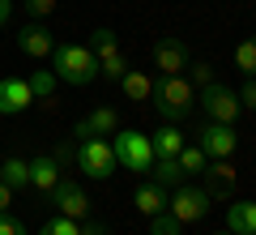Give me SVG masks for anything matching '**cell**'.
<instances>
[{"label": "cell", "mask_w": 256, "mask_h": 235, "mask_svg": "<svg viewBox=\"0 0 256 235\" xmlns=\"http://www.w3.org/2000/svg\"><path fill=\"white\" fill-rule=\"evenodd\" d=\"M52 60L56 82H68V86H90L98 77V56L90 52L86 43H56V52L47 56Z\"/></svg>", "instance_id": "1"}, {"label": "cell", "mask_w": 256, "mask_h": 235, "mask_svg": "<svg viewBox=\"0 0 256 235\" xmlns=\"http://www.w3.org/2000/svg\"><path fill=\"white\" fill-rule=\"evenodd\" d=\"M154 111L162 116V124H180V120L192 116V107H196V90H192L188 77H158L154 82Z\"/></svg>", "instance_id": "2"}, {"label": "cell", "mask_w": 256, "mask_h": 235, "mask_svg": "<svg viewBox=\"0 0 256 235\" xmlns=\"http://www.w3.org/2000/svg\"><path fill=\"white\" fill-rule=\"evenodd\" d=\"M111 150H116V163L124 171H150L154 163V145H150V133H137V128H116L111 137Z\"/></svg>", "instance_id": "3"}, {"label": "cell", "mask_w": 256, "mask_h": 235, "mask_svg": "<svg viewBox=\"0 0 256 235\" xmlns=\"http://www.w3.org/2000/svg\"><path fill=\"white\" fill-rule=\"evenodd\" d=\"M116 150H111V141H102V137H86V141H77V171L86 175V180H111V171H116Z\"/></svg>", "instance_id": "4"}, {"label": "cell", "mask_w": 256, "mask_h": 235, "mask_svg": "<svg viewBox=\"0 0 256 235\" xmlns=\"http://www.w3.org/2000/svg\"><path fill=\"white\" fill-rule=\"evenodd\" d=\"M196 107L205 111V120H218V124H235L239 120V94L222 82H210L205 90H196Z\"/></svg>", "instance_id": "5"}, {"label": "cell", "mask_w": 256, "mask_h": 235, "mask_svg": "<svg viewBox=\"0 0 256 235\" xmlns=\"http://www.w3.org/2000/svg\"><path fill=\"white\" fill-rule=\"evenodd\" d=\"M210 209H214V197L205 188H196V184H180V188L166 197V214H175L184 226H188V222H201Z\"/></svg>", "instance_id": "6"}, {"label": "cell", "mask_w": 256, "mask_h": 235, "mask_svg": "<svg viewBox=\"0 0 256 235\" xmlns=\"http://www.w3.org/2000/svg\"><path fill=\"white\" fill-rule=\"evenodd\" d=\"M188 64H192V52H188L184 39H175V35L154 39V69H158V77H180V73H188Z\"/></svg>", "instance_id": "7"}, {"label": "cell", "mask_w": 256, "mask_h": 235, "mask_svg": "<svg viewBox=\"0 0 256 235\" xmlns=\"http://www.w3.org/2000/svg\"><path fill=\"white\" fill-rule=\"evenodd\" d=\"M196 145L205 150V158H230L239 150V133L235 124H218V120H205L201 133H196Z\"/></svg>", "instance_id": "8"}, {"label": "cell", "mask_w": 256, "mask_h": 235, "mask_svg": "<svg viewBox=\"0 0 256 235\" xmlns=\"http://www.w3.org/2000/svg\"><path fill=\"white\" fill-rule=\"evenodd\" d=\"M52 205H56V214L77 218V222L90 214V197H86V188L77 180H68V175H60V184L52 188Z\"/></svg>", "instance_id": "9"}, {"label": "cell", "mask_w": 256, "mask_h": 235, "mask_svg": "<svg viewBox=\"0 0 256 235\" xmlns=\"http://www.w3.org/2000/svg\"><path fill=\"white\" fill-rule=\"evenodd\" d=\"M205 192H210L214 201H235V188H239V171L226 163V158H210V167H205Z\"/></svg>", "instance_id": "10"}, {"label": "cell", "mask_w": 256, "mask_h": 235, "mask_svg": "<svg viewBox=\"0 0 256 235\" xmlns=\"http://www.w3.org/2000/svg\"><path fill=\"white\" fill-rule=\"evenodd\" d=\"M18 52L30 56V60H47L56 52V35L47 30V22H30V26L18 30Z\"/></svg>", "instance_id": "11"}, {"label": "cell", "mask_w": 256, "mask_h": 235, "mask_svg": "<svg viewBox=\"0 0 256 235\" xmlns=\"http://www.w3.org/2000/svg\"><path fill=\"white\" fill-rule=\"evenodd\" d=\"M34 103L26 77H0V116H22Z\"/></svg>", "instance_id": "12"}, {"label": "cell", "mask_w": 256, "mask_h": 235, "mask_svg": "<svg viewBox=\"0 0 256 235\" xmlns=\"http://www.w3.org/2000/svg\"><path fill=\"white\" fill-rule=\"evenodd\" d=\"M116 128H120L116 107H94L86 120H77V128H73V141H86V137H111Z\"/></svg>", "instance_id": "13"}, {"label": "cell", "mask_w": 256, "mask_h": 235, "mask_svg": "<svg viewBox=\"0 0 256 235\" xmlns=\"http://www.w3.org/2000/svg\"><path fill=\"white\" fill-rule=\"evenodd\" d=\"M64 167L56 163V154H38V158H30V188H38L43 197H52V188L60 184Z\"/></svg>", "instance_id": "14"}, {"label": "cell", "mask_w": 256, "mask_h": 235, "mask_svg": "<svg viewBox=\"0 0 256 235\" xmlns=\"http://www.w3.org/2000/svg\"><path fill=\"white\" fill-rule=\"evenodd\" d=\"M226 231L235 235H256V201L248 197H235L226 205Z\"/></svg>", "instance_id": "15"}, {"label": "cell", "mask_w": 256, "mask_h": 235, "mask_svg": "<svg viewBox=\"0 0 256 235\" xmlns=\"http://www.w3.org/2000/svg\"><path fill=\"white\" fill-rule=\"evenodd\" d=\"M166 197H171V192H166L162 184L146 180V184H137V192H132V205H137L146 218H154V214H162V209H166Z\"/></svg>", "instance_id": "16"}, {"label": "cell", "mask_w": 256, "mask_h": 235, "mask_svg": "<svg viewBox=\"0 0 256 235\" xmlns=\"http://www.w3.org/2000/svg\"><path fill=\"white\" fill-rule=\"evenodd\" d=\"M120 90H124V99H132V103H146L150 94H154V77H150L146 69H128L124 77H120Z\"/></svg>", "instance_id": "17"}, {"label": "cell", "mask_w": 256, "mask_h": 235, "mask_svg": "<svg viewBox=\"0 0 256 235\" xmlns=\"http://www.w3.org/2000/svg\"><path fill=\"white\" fill-rule=\"evenodd\" d=\"M150 145H154V158H175V154L184 150L180 124H162L158 133H150Z\"/></svg>", "instance_id": "18"}, {"label": "cell", "mask_w": 256, "mask_h": 235, "mask_svg": "<svg viewBox=\"0 0 256 235\" xmlns=\"http://www.w3.org/2000/svg\"><path fill=\"white\" fill-rule=\"evenodd\" d=\"M150 180L162 184V188H180L188 175L180 171V158H154V163H150Z\"/></svg>", "instance_id": "19"}, {"label": "cell", "mask_w": 256, "mask_h": 235, "mask_svg": "<svg viewBox=\"0 0 256 235\" xmlns=\"http://www.w3.org/2000/svg\"><path fill=\"white\" fill-rule=\"evenodd\" d=\"M0 180L9 184L13 192H18V188H30V163H26V158H13V154H9V158L0 163Z\"/></svg>", "instance_id": "20"}, {"label": "cell", "mask_w": 256, "mask_h": 235, "mask_svg": "<svg viewBox=\"0 0 256 235\" xmlns=\"http://www.w3.org/2000/svg\"><path fill=\"white\" fill-rule=\"evenodd\" d=\"M26 86H30V94H34V103H52V94H56V73L52 69H34L26 77Z\"/></svg>", "instance_id": "21"}, {"label": "cell", "mask_w": 256, "mask_h": 235, "mask_svg": "<svg viewBox=\"0 0 256 235\" xmlns=\"http://www.w3.org/2000/svg\"><path fill=\"white\" fill-rule=\"evenodd\" d=\"M86 47H90L94 56H111V52H120V35L116 30H107V26H98V30H90V39H86Z\"/></svg>", "instance_id": "22"}, {"label": "cell", "mask_w": 256, "mask_h": 235, "mask_svg": "<svg viewBox=\"0 0 256 235\" xmlns=\"http://www.w3.org/2000/svg\"><path fill=\"white\" fill-rule=\"evenodd\" d=\"M175 158H180V171H184V175H201L205 167H210V158H205V150H201V145H184V150L175 154Z\"/></svg>", "instance_id": "23"}, {"label": "cell", "mask_w": 256, "mask_h": 235, "mask_svg": "<svg viewBox=\"0 0 256 235\" xmlns=\"http://www.w3.org/2000/svg\"><path fill=\"white\" fill-rule=\"evenodd\" d=\"M235 69L244 73V77H256V35H248L244 43L235 47Z\"/></svg>", "instance_id": "24"}, {"label": "cell", "mask_w": 256, "mask_h": 235, "mask_svg": "<svg viewBox=\"0 0 256 235\" xmlns=\"http://www.w3.org/2000/svg\"><path fill=\"white\" fill-rule=\"evenodd\" d=\"M124 73H128V60L120 52H111V56H102V60H98V77H107V82H120Z\"/></svg>", "instance_id": "25"}, {"label": "cell", "mask_w": 256, "mask_h": 235, "mask_svg": "<svg viewBox=\"0 0 256 235\" xmlns=\"http://www.w3.org/2000/svg\"><path fill=\"white\" fill-rule=\"evenodd\" d=\"M150 235H184V222H180L175 214H166V209H162V214L150 218Z\"/></svg>", "instance_id": "26"}, {"label": "cell", "mask_w": 256, "mask_h": 235, "mask_svg": "<svg viewBox=\"0 0 256 235\" xmlns=\"http://www.w3.org/2000/svg\"><path fill=\"white\" fill-rule=\"evenodd\" d=\"M38 235H82V222H77V218L56 214L52 222H43V231H38Z\"/></svg>", "instance_id": "27"}, {"label": "cell", "mask_w": 256, "mask_h": 235, "mask_svg": "<svg viewBox=\"0 0 256 235\" xmlns=\"http://www.w3.org/2000/svg\"><path fill=\"white\" fill-rule=\"evenodd\" d=\"M188 82H192V90H205L214 82V69L210 64H188Z\"/></svg>", "instance_id": "28"}, {"label": "cell", "mask_w": 256, "mask_h": 235, "mask_svg": "<svg viewBox=\"0 0 256 235\" xmlns=\"http://www.w3.org/2000/svg\"><path fill=\"white\" fill-rule=\"evenodd\" d=\"M26 13H30L34 22H47V18L56 13V0H26Z\"/></svg>", "instance_id": "29"}, {"label": "cell", "mask_w": 256, "mask_h": 235, "mask_svg": "<svg viewBox=\"0 0 256 235\" xmlns=\"http://www.w3.org/2000/svg\"><path fill=\"white\" fill-rule=\"evenodd\" d=\"M239 107L256 111V77H244V90H239Z\"/></svg>", "instance_id": "30"}, {"label": "cell", "mask_w": 256, "mask_h": 235, "mask_svg": "<svg viewBox=\"0 0 256 235\" xmlns=\"http://www.w3.org/2000/svg\"><path fill=\"white\" fill-rule=\"evenodd\" d=\"M0 235H30V231H26V222H18V218H9V214H0Z\"/></svg>", "instance_id": "31"}, {"label": "cell", "mask_w": 256, "mask_h": 235, "mask_svg": "<svg viewBox=\"0 0 256 235\" xmlns=\"http://www.w3.org/2000/svg\"><path fill=\"white\" fill-rule=\"evenodd\" d=\"M9 205H13V188L0 180V214H9Z\"/></svg>", "instance_id": "32"}, {"label": "cell", "mask_w": 256, "mask_h": 235, "mask_svg": "<svg viewBox=\"0 0 256 235\" xmlns=\"http://www.w3.org/2000/svg\"><path fill=\"white\" fill-rule=\"evenodd\" d=\"M9 18H13V0H0V30L9 26Z\"/></svg>", "instance_id": "33"}, {"label": "cell", "mask_w": 256, "mask_h": 235, "mask_svg": "<svg viewBox=\"0 0 256 235\" xmlns=\"http://www.w3.org/2000/svg\"><path fill=\"white\" fill-rule=\"evenodd\" d=\"M82 235H111V226H102V222H86Z\"/></svg>", "instance_id": "34"}, {"label": "cell", "mask_w": 256, "mask_h": 235, "mask_svg": "<svg viewBox=\"0 0 256 235\" xmlns=\"http://www.w3.org/2000/svg\"><path fill=\"white\" fill-rule=\"evenodd\" d=\"M214 235H235V231H226V226H222V231H214Z\"/></svg>", "instance_id": "35"}]
</instances>
